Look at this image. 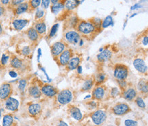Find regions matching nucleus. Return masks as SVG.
Wrapping results in <instances>:
<instances>
[{
  "instance_id": "19",
  "label": "nucleus",
  "mask_w": 148,
  "mask_h": 126,
  "mask_svg": "<svg viewBox=\"0 0 148 126\" xmlns=\"http://www.w3.org/2000/svg\"><path fill=\"white\" fill-rule=\"evenodd\" d=\"M113 56V52L109 49H104L96 56L97 60L100 63H104L110 60Z\"/></svg>"
},
{
  "instance_id": "43",
  "label": "nucleus",
  "mask_w": 148,
  "mask_h": 126,
  "mask_svg": "<svg viewBox=\"0 0 148 126\" xmlns=\"http://www.w3.org/2000/svg\"><path fill=\"white\" fill-rule=\"evenodd\" d=\"M51 4V0H41L42 8L43 10H47Z\"/></svg>"
},
{
  "instance_id": "33",
  "label": "nucleus",
  "mask_w": 148,
  "mask_h": 126,
  "mask_svg": "<svg viewBox=\"0 0 148 126\" xmlns=\"http://www.w3.org/2000/svg\"><path fill=\"white\" fill-rule=\"evenodd\" d=\"M79 19L76 16V15H73L72 16L71 18L68 19V26L70 28H77L78 24L79 22Z\"/></svg>"
},
{
  "instance_id": "6",
  "label": "nucleus",
  "mask_w": 148,
  "mask_h": 126,
  "mask_svg": "<svg viewBox=\"0 0 148 126\" xmlns=\"http://www.w3.org/2000/svg\"><path fill=\"white\" fill-rule=\"evenodd\" d=\"M64 39L66 43L76 45L81 41V35L77 30H68L64 34Z\"/></svg>"
},
{
  "instance_id": "40",
  "label": "nucleus",
  "mask_w": 148,
  "mask_h": 126,
  "mask_svg": "<svg viewBox=\"0 0 148 126\" xmlns=\"http://www.w3.org/2000/svg\"><path fill=\"white\" fill-rule=\"evenodd\" d=\"M91 21L93 23L94 26L96 27V30H101V24H102V20L99 18H94V19L91 20Z\"/></svg>"
},
{
  "instance_id": "36",
  "label": "nucleus",
  "mask_w": 148,
  "mask_h": 126,
  "mask_svg": "<svg viewBox=\"0 0 148 126\" xmlns=\"http://www.w3.org/2000/svg\"><path fill=\"white\" fill-rule=\"evenodd\" d=\"M45 15V10L42 8H37L36 11L35 13V20L36 21H40L42 20V19L44 18Z\"/></svg>"
},
{
  "instance_id": "7",
  "label": "nucleus",
  "mask_w": 148,
  "mask_h": 126,
  "mask_svg": "<svg viewBox=\"0 0 148 126\" xmlns=\"http://www.w3.org/2000/svg\"><path fill=\"white\" fill-rule=\"evenodd\" d=\"M67 44L65 41H57L51 46V52L54 58H58L65 50Z\"/></svg>"
},
{
  "instance_id": "17",
  "label": "nucleus",
  "mask_w": 148,
  "mask_h": 126,
  "mask_svg": "<svg viewBox=\"0 0 148 126\" xmlns=\"http://www.w3.org/2000/svg\"><path fill=\"white\" fill-rule=\"evenodd\" d=\"M68 112L74 119L80 121L82 120L83 115L81 110L75 105H69L68 108Z\"/></svg>"
},
{
  "instance_id": "44",
  "label": "nucleus",
  "mask_w": 148,
  "mask_h": 126,
  "mask_svg": "<svg viewBox=\"0 0 148 126\" xmlns=\"http://www.w3.org/2000/svg\"><path fill=\"white\" fill-rule=\"evenodd\" d=\"M120 94V91H119V89L117 87H114L111 89V96L113 97H116L117 95Z\"/></svg>"
},
{
  "instance_id": "5",
  "label": "nucleus",
  "mask_w": 148,
  "mask_h": 126,
  "mask_svg": "<svg viewBox=\"0 0 148 126\" xmlns=\"http://www.w3.org/2000/svg\"><path fill=\"white\" fill-rule=\"evenodd\" d=\"M129 74L128 67L122 64H117L115 65L113 71V75L117 80H126Z\"/></svg>"
},
{
  "instance_id": "58",
  "label": "nucleus",
  "mask_w": 148,
  "mask_h": 126,
  "mask_svg": "<svg viewBox=\"0 0 148 126\" xmlns=\"http://www.w3.org/2000/svg\"><path fill=\"white\" fill-rule=\"evenodd\" d=\"M95 126H96V125H95Z\"/></svg>"
},
{
  "instance_id": "22",
  "label": "nucleus",
  "mask_w": 148,
  "mask_h": 126,
  "mask_svg": "<svg viewBox=\"0 0 148 126\" xmlns=\"http://www.w3.org/2000/svg\"><path fill=\"white\" fill-rule=\"evenodd\" d=\"M26 35H27L29 41H31L32 43H37L40 39V35L34 27H31L27 30Z\"/></svg>"
},
{
  "instance_id": "3",
  "label": "nucleus",
  "mask_w": 148,
  "mask_h": 126,
  "mask_svg": "<svg viewBox=\"0 0 148 126\" xmlns=\"http://www.w3.org/2000/svg\"><path fill=\"white\" fill-rule=\"evenodd\" d=\"M57 96L58 102L61 105L69 104L73 99V94L69 89H64L58 92Z\"/></svg>"
},
{
  "instance_id": "31",
  "label": "nucleus",
  "mask_w": 148,
  "mask_h": 126,
  "mask_svg": "<svg viewBox=\"0 0 148 126\" xmlns=\"http://www.w3.org/2000/svg\"><path fill=\"white\" fill-rule=\"evenodd\" d=\"M113 17L111 15L106 17L102 21L101 24V29H105L110 26H113Z\"/></svg>"
},
{
  "instance_id": "50",
  "label": "nucleus",
  "mask_w": 148,
  "mask_h": 126,
  "mask_svg": "<svg viewBox=\"0 0 148 126\" xmlns=\"http://www.w3.org/2000/svg\"><path fill=\"white\" fill-rule=\"evenodd\" d=\"M58 126H68V125L67 123H66L65 121H60L58 123Z\"/></svg>"
},
{
  "instance_id": "56",
  "label": "nucleus",
  "mask_w": 148,
  "mask_h": 126,
  "mask_svg": "<svg viewBox=\"0 0 148 126\" xmlns=\"http://www.w3.org/2000/svg\"><path fill=\"white\" fill-rule=\"evenodd\" d=\"M135 15H136V13H134V15H131V16H130V18H132V17H134L135 16Z\"/></svg>"
},
{
  "instance_id": "1",
  "label": "nucleus",
  "mask_w": 148,
  "mask_h": 126,
  "mask_svg": "<svg viewBox=\"0 0 148 126\" xmlns=\"http://www.w3.org/2000/svg\"><path fill=\"white\" fill-rule=\"evenodd\" d=\"M77 31L84 36H90L97 31L96 27L91 21H79L77 26Z\"/></svg>"
},
{
  "instance_id": "21",
  "label": "nucleus",
  "mask_w": 148,
  "mask_h": 126,
  "mask_svg": "<svg viewBox=\"0 0 148 126\" xmlns=\"http://www.w3.org/2000/svg\"><path fill=\"white\" fill-rule=\"evenodd\" d=\"M29 23V21L23 19H15L12 21V25L13 28L16 31H21L23 28Z\"/></svg>"
},
{
  "instance_id": "49",
  "label": "nucleus",
  "mask_w": 148,
  "mask_h": 126,
  "mask_svg": "<svg viewBox=\"0 0 148 126\" xmlns=\"http://www.w3.org/2000/svg\"><path fill=\"white\" fill-rule=\"evenodd\" d=\"M141 7V6L140 5L139 3H136V4H134V6H132L131 7V10H136V9L140 8Z\"/></svg>"
},
{
  "instance_id": "42",
  "label": "nucleus",
  "mask_w": 148,
  "mask_h": 126,
  "mask_svg": "<svg viewBox=\"0 0 148 126\" xmlns=\"http://www.w3.org/2000/svg\"><path fill=\"white\" fill-rule=\"evenodd\" d=\"M25 1V0H10V3L9 4L10 5L11 7H12V8H14V7L17 6L21 3H23Z\"/></svg>"
},
{
  "instance_id": "30",
  "label": "nucleus",
  "mask_w": 148,
  "mask_h": 126,
  "mask_svg": "<svg viewBox=\"0 0 148 126\" xmlns=\"http://www.w3.org/2000/svg\"><path fill=\"white\" fill-rule=\"evenodd\" d=\"M64 9V5L63 1H60V2L53 3L51 6V11L53 14L58 15L61 11Z\"/></svg>"
},
{
  "instance_id": "37",
  "label": "nucleus",
  "mask_w": 148,
  "mask_h": 126,
  "mask_svg": "<svg viewBox=\"0 0 148 126\" xmlns=\"http://www.w3.org/2000/svg\"><path fill=\"white\" fill-rule=\"evenodd\" d=\"M20 53L24 57H29L32 53V48L30 46L23 47L20 50Z\"/></svg>"
},
{
  "instance_id": "25",
  "label": "nucleus",
  "mask_w": 148,
  "mask_h": 126,
  "mask_svg": "<svg viewBox=\"0 0 148 126\" xmlns=\"http://www.w3.org/2000/svg\"><path fill=\"white\" fill-rule=\"evenodd\" d=\"M2 126H16L14 115L12 113H7L3 116Z\"/></svg>"
},
{
  "instance_id": "39",
  "label": "nucleus",
  "mask_w": 148,
  "mask_h": 126,
  "mask_svg": "<svg viewBox=\"0 0 148 126\" xmlns=\"http://www.w3.org/2000/svg\"><path fill=\"white\" fill-rule=\"evenodd\" d=\"M10 56L5 54V53H3L2 56H1V60H0V66L1 67H5L8 64V63L9 60H10Z\"/></svg>"
},
{
  "instance_id": "28",
  "label": "nucleus",
  "mask_w": 148,
  "mask_h": 126,
  "mask_svg": "<svg viewBox=\"0 0 148 126\" xmlns=\"http://www.w3.org/2000/svg\"><path fill=\"white\" fill-rule=\"evenodd\" d=\"M95 84V82L94 78H88L85 80L84 83L83 84L82 88H81V91L86 92V91H90L92 89Z\"/></svg>"
},
{
  "instance_id": "4",
  "label": "nucleus",
  "mask_w": 148,
  "mask_h": 126,
  "mask_svg": "<svg viewBox=\"0 0 148 126\" xmlns=\"http://www.w3.org/2000/svg\"><path fill=\"white\" fill-rule=\"evenodd\" d=\"M131 108L126 103L119 102L111 108V112L117 116H124L131 112Z\"/></svg>"
},
{
  "instance_id": "10",
  "label": "nucleus",
  "mask_w": 148,
  "mask_h": 126,
  "mask_svg": "<svg viewBox=\"0 0 148 126\" xmlns=\"http://www.w3.org/2000/svg\"><path fill=\"white\" fill-rule=\"evenodd\" d=\"M13 93L12 85L8 82H4L0 86V100L5 101L12 95Z\"/></svg>"
},
{
  "instance_id": "51",
  "label": "nucleus",
  "mask_w": 148,
  "mask_h": 126,
  "mask_svg": "<svg viewBox=\"0 0 148 126\" xmlns=\"http://www.w3.org/2000/svg\"><path fill=\"white\" fill-rule=\"evenodd\" d=\"M9 74H10V75L12 78H15V77H16V76H17V73L15 71H10V73H9Z\"/></svg>"
},
{
  "instance_id": "48",
  "label": "nucleus",
  "mask_w": 148,
  "mask_h": 126,
  "mask_svg": "<svg viewBox=\"0 0 148 126\" xmlns=\"http://www.w3.org/2000/svg\"><path fill=\"white\" fill-rule=\"evenodd\" d=\"M10 1V0H1V4L3 6H5L9 5Z\"/></svg>"
},
{
  "instance_id": "46",
  "label": "nucleus",
  "mask_w": 148,
  "mask_h": 126,
  "mask_svg": "<svg viewBox=\"0 0 148 126\" xmlns=\"http://www.w3.org/2000/svg\"><path fill=\"white\" fill-rule=\"evenodd\" d=\"M5 13V8L1 4H0V18L3 17Z\"/></svg>"
},
{
  "instance_id": "2",
  "label": "nucleus",
  "mask_w": 148,
  "mask_h": 126,
  "mask_svg": "<svg viewBox=\"0 0 148 126\" xmlns=\"http://www.w3.org/2000/svg\"><path fill=\"white\" fill-rule=\"evenodd\" d=\"M90 116L92 121L95 125L100 126L102 125L107 118V114L104 110H96L95 111L91 112Z\"/></svg>"
},
{
  "instance_id": "53",
  "label": "nucleus",
  "mask_w": 148,
  "mask_h": 126,
  "mask_svg": "<svg viewBox=\"0 0 148 126\" xmlns=\"http://www.w3.org/2000/svg\"><path fill=\"white\" fill-rule=\"evenodd\" d=\"M64 1V0H51V3L53 4V3L60 2V1Z\"/></svg>"
},
{
  "instance_id": "29",
  "label": "nucleus",
  "mask_w": 148,
  "mask_h": 126,
  "mask_svg": "<svg viewBox=\"0 0 148 126\" xmlns=\"http://www.w3.org/2000/svg\"><path fill=\"white\" fill-rule=\"evenodd\" d=\"M107 79V76L103 72H99L96 73L94 78L95 84L96 85H102L105 82Z\"/></svg>"
},
{
  "instance_id": "32",
  "label": "nucleus",
  "mask_w": 148,
  "mask_h": 126,
  "mask_svg": "<svg viewBox=\"0 0 148 126\" xmlns=\"http://www.w3.org/2000/svg\"><path fill=\"white\" fill-rule=\"evenodd\" d=\"M28 3H29V12H32L38 8L40 5L41 4V0H29Z\"/></svg>"
},
{
  "instance_id": "8",
  "label": "nucleus",
  "mask_w": 148,
  "mask_h": 126,
  "mask_svg": "<svg viewBox=\"0 0 148 126\" xmlns=\"http://www.w3.org/2000/svg\"><path fill=\"white\" fill-rule=\"evenodd\" d=\"M40 91L42 95L48 97V98H52L56 96L58 93V90L53 85L49 84H45L40 86Z\"/></svg>"
},
{
  "instance_id": "14",
  "label": "nucleus",
  "mask_w": 148,
  "mask_h": 126,
  "mask_svg": "<svg viewBox=\"0 0 148 126\" xmlns=\"http://www.w3.org/2000/svg\"><path fill=\"white\" fill-rule=\"evenodd\" d=\"M121 95L125 100L128 101V102H132L137 97L138 93L135 88L127 87L126 89L122 91Z\"/></svg>"
},
{
  "instance_id": "41",
  "label": "nucleus",
  "mask_w": 148,
  "mask_h": 126,
  "mask_svg": "<svg viewBox=\"0 0 148 126\" xmlns=\"http://www.w3.org/2000/svg\"><path fill=\"white\" fill-rule=\"evenodd\" d=\"M117 83H118L119 87L120 88L121 91H124L128 87V82L126 80H117Z\"/></svg>"
},
{
  "instance_id": "55",
  "label": "nucleus",
  "mask_w": 148,
  "mask_h": 126,
  "mask_svg": "<svg viewBox=\"0 0 148 126\" xmlns=\"http://www.w3.org/2000/svg\"><path fill=\"white\" fill-rule=\"evenodd\" d=\"M1 108L0 107V119H1Z\"/></svg>"
},
{
  "instance_id": "12",
  "label": "nucleus",
  "mask_w": 148,
  "mask_h": 126,
  "mask_svg": "<svg viewBox=\"0 0 148 126\" xmlns=\"http://www.w3.org/2000/svg\"><path fill=\"white\" fill-rule=\"evenodd\" d=\"M4 107L7 110L15 112L19 108V102L12 97H9L4 101Z\"/></svg>"
},
{
  "instance_id": "27",
  "label": "nucleus",
  "mask_w": 148,
  "mask_h": 126,
  "mask_svg": "<svg viewBox=\"0 0 148 126\" xmlns=\"http://www.w3.org/2000/svg\"><path fill=\"white\" fill-rule=\"evenodd\" d=\"M137 90L143 95H147L148 93V84L146 79H141L137 84Z\"/></svg>"
},
{
  "instance_id": "57",
  "label": "nucleus",
  "mask_w": 148,
  "mask_h": 126,
  "mask_svg": "<svg viewBox=\"0 0 148 126\" xmlns=\"http://www.w3.org/2000/svg\"><path fill=\"white\" fill-rule=\"evenodd\" d=\"M85 1V0H81V3H82V2H83V1Z\"/></svg>"
},
{
  "instance_id": "16",
  "label": "nucleus",
  "mask_w": 148,
  "mask_h": 126,
  "mask_svg": "<svg viewBox=\"0 0 148 126\" xmlns=\"http://www.w3.org/2000/svg\"><path fill=\"white\" fill-rule=\"evenodd\" d=\"M40 86L37 84H32L29 85L27 89V93L29 96L34 99L40 98L42 95L40 91Z\"/></svg>"
},
{
  "instance_id": "38",
  "label": "nucleus",
  "mask_w": 148,
  "mask_h": 126,
  "mask_svg": "<svg viewBox=\"0 0 148 126\" xmlns=\"http://www.w3.org/2000/svg\"><path fill=\"white\" fill-rule=\"evenodd\" d=\"M27 85V81L25 79H21L18 82V89L19 90L21 93H24L26 87Z\"/></svg>"
},
{
  "instance_id": "15",
  "label": "nucleus",
  "mask_w": 148,
  "mask_h": 126,
  "mask_svg": "<svg viewBox=\"0 0 148 126\" xmlns=\"http://www.w3.org/2000/svg\"><path fill=\"white\" fill-rule=\"evenodd\" d=\"M133 66L138 72L142 74L147 73V66L145 61L143 58H136L133 61Z\"/></svg>"
},
{
  "instance_id": "35",
  "label": "nucleus",
  "mask_w": 148,
  "mask_h": 126,
  "mask_svg": "<svg viewBox=\"0 0 148 126\" xmlns=\"http://www.w3.org/2000/svg\"><path fill=\"white\" fill-rule=\"evenodd\" d=\"M134 102L136 106H137L138 108H141V109H145L146 108V104L145 102H144L143 99L142 98L141 96H137L134 99Z\"/></svg>"
},
{
  "instance_id": "23",
  "label": "nucleus",
  "mask_w": 148,
  "mask_h": 126,
  "mask_svg": "<svg viewBox=\"0 0 148 126\" xmlns=\"http://www.w3.org/2000/svg\"><path fill=\"white\" fill-rule=\"evenodd\" d=\"M63 2L64 9L69 12V11H73L77 8L80 4L81 1L80 0H64Z\"/></svg>"
},
{
  "instance_id": "45",
  "label": "nucleus",
  "mask_w": 148,
  "mask_h": 126,
  "mask_svg": "<svg viewBox=\"0 0 148 126\" xmlns=\"http://www.w3.org/2000/svg\"><path fill=\"white\" fill-rule=\"evenodd\" d=\"M124 124L126 126H137V122L131 119H128L125 121Z\"/></svg>"
},
{
  "instance_id": "18",
  "label": "nucleus",
  "mask_w": 148,
  "mask_h": 126,
  "mask_svg": "<svg viewBox=\"0 0 148 126\" xmlns=\"http://www.w3.org/2000/svg\"><path fill=\"white\" fill-rule=\"evenodd\" d=\"M9 65H10V67L13 69L21 70L22 69L24 66L23 60L16 56H13L11 57V58H10Z\"/></svg>"
},
{
  "instance_id": "20",
  "label": "nucleus",
  "mask_w": 148,
  "mask_h": 126,
  "mask_svg": "<svg viewBox=\"0 0 148 126\" xmlns=\"http://www.w3.org/2000/svg\"><path fill=\"white\" fill-rule=\"evenodd\" d=\"M13 14L14 16H19V15L24 14V13L29 12V3L27 1L21 3L17 6L13 8Z\"/></svg>"
},
{
  "instance_id": "52",
  "label": "nucleus",
  "mask_w": 148,
  "mask_h": 126,
  "mask_svg": "<svg viewBox=\"0 0 148 126\" xmlns=\"http://www.w3.org/2000/svg\"><path fill=\"white\" fill-rule=\"evenodd\" d=\"M3 32V26H2V24H1V22L0 21V36L2 35Z\"/></svg>"
},
{
  "instance_id": "34",
  "label": "nucleus",
  "mask_w": 148,
  "mask_h": 126,
  "mask_svg": "<svg viewBox=\"0 0 148 126\" xmlns=\"http://www.w3.org/2000/svg\"><path fill=\"white\" fill-rule=\"evenodd\" d=\"M59 27H60L59 24H55L54 25H53V26L51 27L50 31H49V33L48 34L49 39H52V38H53L56 35L57 32L58 31Z\"/></svg>"
},
{
  "instance_id": "47",
  "label": "nucleus",
  "mask_w": 148,
  "mask_h": 126,
  "mask_svg": "<svg viewBox=\"0 0 148 126\" xmlns=\"http://www.w3.org/2000/svg\"><path fill=\"white\" fill-rule=\"evenodd\" d=\"M142 44L144 46H147L148 45V37L147 35H146L145 37H144L142 39Z\"/></svg>"
},
{
  "instance_id": "11",
  "label": "nucleus",
  "mask_w": 148,
  "mask_h": 126,
  "mask_svg": "<svg viewBox=\"0 0 148 126\" xmlns=\"http://www.w3.org/2000/svg\"><path fill=\"white\" fill-rule=\"evenodd\" d=\"M106 87L104 85H96L92 90V99L96 101H102L105 96Z\"/></svg>"
},
{
  "instance_id": "13",
  "label": "nucleus",
  "mask_w": 148,
  "mask_h": 126,
  "mask_svg": "<svg viewBox=\"0 0 148 126\" xmlns=\"http://www.w3.org/2000/svg\"><path fill=\"white\" fill-rule=\"evenodd\" d=\"M27 111L30 116L36 119L40 116L42 111V107L41 104L38 103H33L28 106Z\"/></svg>"
},
{
  "instance_id": "54",
  "label": "nucleus",
  "mask_w": 148,
  "mask_h": 126,
  "mask_svg": "<svg viewBox=\"0 0 148 126\" xmlns=\"http://www.w3.org/2000/svg\"><path fill=\"white\" fill-rule=\"evenodd\" d=\"M77 69L78 70V73H79V74H81V73H82V67H81V66H78V68Z\"/></svg>"
},
{
  "instance_id": "26",
  "label": "nucleus",
  "mask_w": 148,
  "mask_h": 126,
  "mask_svg": "<svg viewBox=\"0 0 148 126\" xmlns=\"http://www.w3.org/2000/svg\"><path fill=\"white\" fill-rule=\"evenodd\" d=\"M35 30H36L40 36H42L46 33L47 31V26L45 22L43 20L36 21V22L34 24V26H33Z\"/></svg>"
},
{
  "instance_id": "9",
  "label": "nucleus",
  "mask_w": 148,
  "mask_h": 126,
  "mask_svg": "<svg viewBox=\"0 0 148 126\" xmlns=\"http://www.w3.org/2000/svg\"><path fill=\"white\" fill-rule=\"evenodd\" d=\"M73 56V51L71 49H66L59 56L57 62L62 66H66L68 62L71 60V58Z\"/></svg>"
},
{
  "instance_id": "24",
  "label": "nucleus",
  "mask_w": 148,
  "mask_h": 126,
  "mask_svg": "<svg viewBox=\"0 0 148 126\" xmlns=\"http://www.w3.org/2000/svg\"><path fill=\"white\" fill-rule=\"evenodd\" d=\"M81 62V58L78 56H73L68 62L66 68L69 71H73L77 69L78 66H80Z\"/></svg>"
}]
</instances>
